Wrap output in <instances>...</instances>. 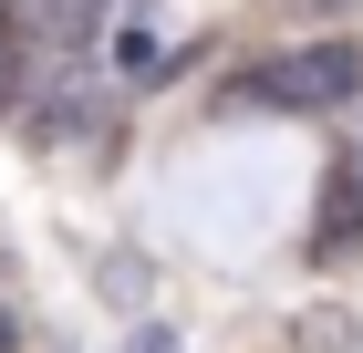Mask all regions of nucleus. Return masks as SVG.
Returning <instances> with one entry per match:
<instances>
[{
    "instance_id": "f257e3e1",
    "label": "nucleus",
    "mask_w": 363,
    "mask_h": 353,
    "mask_svg": "<svg viewBox=\"0 0 363 353\" xmlns=\"http://www.w3.org/2000/svg\"><path fill=\"white\" fill-rule=\"evenodd\" d=\"M353 94H363V42H301V53H270L239 83V104H280V114H333Z\"/></svg>"
},
{
    "instance_id": "f03ea898",
    "label": "nucleus",
    "mask_w": 363,
    "mask_h": 353,
    "mask_svg": "<svg viewBox=\"0 0 363 353\" xmlns=\"http://www.w3.org/2000/svg\"><path fill=\"white\" fill-rule=\"evenodd\" d=\"M94 42V0H31V21H21V53L31 73H73Z\"/></svg>"
},
{
    "instance_id": "7ed1b4c3",
    "label": "nucleus",
    "mask_w": 363,
    "mask_h": 353,
    "mask_svg": "<svg viewBox=\"0 0 363 353\" xmlns=\"http://www.w3.org/2000/svg\"><path fill=\"white\" fill-rule=\"evenodd\" d=\"M363 239V136L333 156V188H322V249H353Z\"/></svg>"
},
{
    "instance_id": "20e7f679",
    "label": "nucleus",
    "mask_w": 363,
    "mask_h": 353,
    "mask_svg": "<svg viewBox=\"0 0 363 353\" xmlns=\"http://www.w3.org/2000/svg\"><path fill=\"white\" fill-rule=\"evenodd\" d=\"M291 353H353V322H342L333 301H311L301 322H291Z\"/></svg>"
},
{
    "instance_id": "39448f33",
    "label": "nucleus",
    "mask_w": 363,
    "mask_h": 353,
    "mask_svg": "<svg viewBox=\"0 0 363 353\" xmlns=\"http://www.w3.org/2000/svg\"><path fill=\"white\" fill-rule=\"evenodd\" d=\"M21 83H31V53H21V11L0 0V114L21 104Z\"/></svg>"
},
{
    "instance_id": "423d86ee",
    "label": "nucleus",
    "mask_w": 363,
    "mask_h": 353,
    "mask_svg": "<svg viewBox=\"0 0 363 353\" xmlns=\"http://www.w3.org/2000/svg\"><path fill=\"white\" fill-rule=\"evenodd\" d=\"M0 260H11V249H0Z\"/></svg>"
}]
</instances>
